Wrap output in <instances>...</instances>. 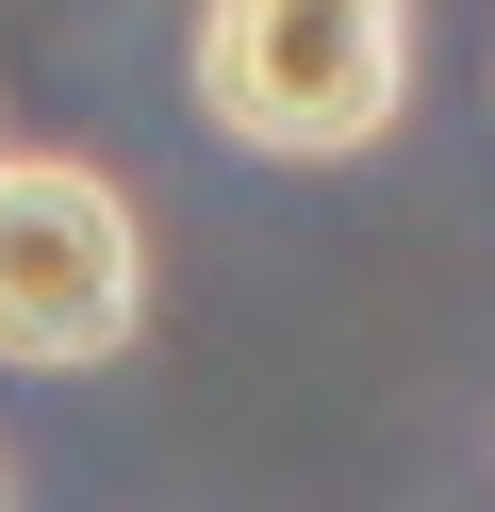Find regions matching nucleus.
Wrapping results in <instances>:
<instances>
[{
	"instance_id": "2",
	"label": "nucleus",
	"mask_w": 495,
	"mask_h": 512,
	"mask_svg": "<svg viewBox=\"0 0 495 512\" xmlns=\"http://www.w3.org/2000/svg\"><path fill=\"white\" fill-rule=\"evenodd\" d=\"M149 331V232L83 149H0V364L99 380Z\"/></svg>"
},
{
	"instance_id": "1",
	"label": "nucleus",
	"mask_w": 495,
	"mask_h": 512,
	"mask_svg": "<svg viewBox=\"0 0 495 512\" xmlns=\"http://www.w3.org/2000/svg\"><path fill=\"white\" fill-rule=\"evenodd\" d=\"M198 116L264 166H363L413 100V0H198Z\"/></svg>"
}]
</instances>
